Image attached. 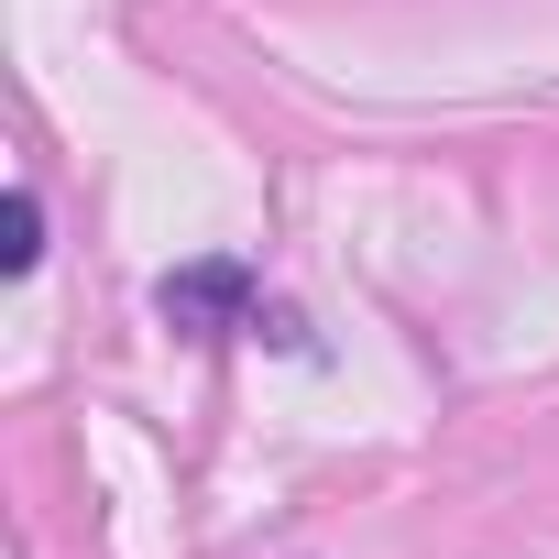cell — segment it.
I'll list each match as a JSON object with an SVG mask.
<instances>
[{"mask_svg": "<svg viewBox=\"0 0 559 559\" xmlns=\"http://www.w3.org/2000/svg\"><path fill=\"white\" fill-rule=\"evenodd\" d=\"M154 308H165L176 330H198V341H209V330H252V308H263V297H252V263L209 252V263H176V274H165Z\"/></svg>", "mask_w": 559, "mask_h": 559, "instance_id": "6da1fadb", "label": "cell"}, {"mask_svg": "<svg viewBox=\"0 0 559 559\" xmlns=\"http://www.w3.org/2000/svg\"><path fill=\"white\" fill-rule=\"evenodd\" d=\"M0 263H12V274L45 263V198H34V187H12V241H0Z\"/></svg>", "mask_w": 559, "mask_h": 559, "instance_id": "7a4b0ae2", "label": "cell"}]
</instances>
